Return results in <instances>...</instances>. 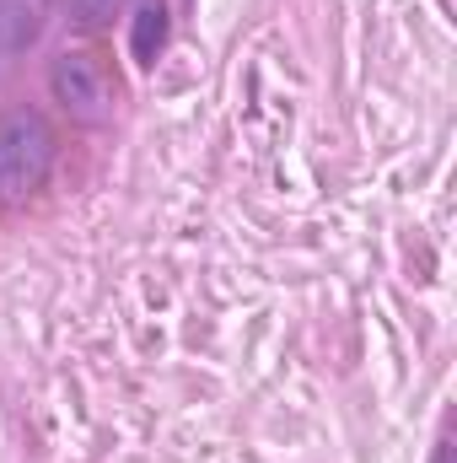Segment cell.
<instances>
[{
    "instance_id": "1",
    "label": "cell",
    "mask_w": 457,
    "mask_h": 463,
    "mask_svg": "<svg viewBox=\"0 0 457 463\" xmlns=\"http://www.w3.org/2000/svg\"><path fill=\"white\" fill-rule=\"evenodd\" d=\"M49 167H54V129L43 124V114L16 109L0 118V200L5 205L33 200L49 184Z\"/></svg>"
},
{
    "instance_id": "2",
    "label": "cell",
    "mask_w": 457,
    "mask_h": 463,
    "mask_svg": "<svg viewBox=\"0 0 457 463\" xmlns=\"http://www.w3.org/2000/svg\"><path fill=\"white\" fill-rule=\"evenodd\" d=\"M49 87L60 98V109L81 124H108L118 103V87H114V71L92 54V49H65L49 71Z\"/></svg>"
},
{
    "instance_id": "3",
    "label": "cell",
    "mask_w": 457,
    "mask_h": 463,
    "mask_svg": "<svg viewBox=\"0 0 457 463\" xmlns=\"http://www.w3.org/2000/svg\"><path fill=\"white\" fill-rule=\"evenodd\" d=\"M38 43V16L27 0H0V71H11Z\"/></svg>"
},
{
    "instance_id": "4",
    "label": "cell",
    "mask_w": 457,
    "mask_h": 463,
    "mask_svg": "<svg viewBox=\"0 0 457 463\" xmlns=\"http://www.w3.org/2000/svg\"><path fill=\"white\" fill-rule=\"evenodd\" d=\"M162 43H167V5H162V0H145V5L135 11L129 49H135V60H140V65H156Z\"/></svg>"
},
{
    "instance_id": "5",
    "label": "cell",
    "mask_w": 457,
    "mask_h": 463,
    "mask_svg": "<svg viewBox=\"0 0 457 463\" xmlns=\"http://www.w3.org/2000/svg\"><path fill=\"white\" fill-rule=\"evenodd\" d=\"M65 5H70L81 22H92V27H98V22H114L118 11H124V0H65Z\"/></svg>"
}]
</instances>
